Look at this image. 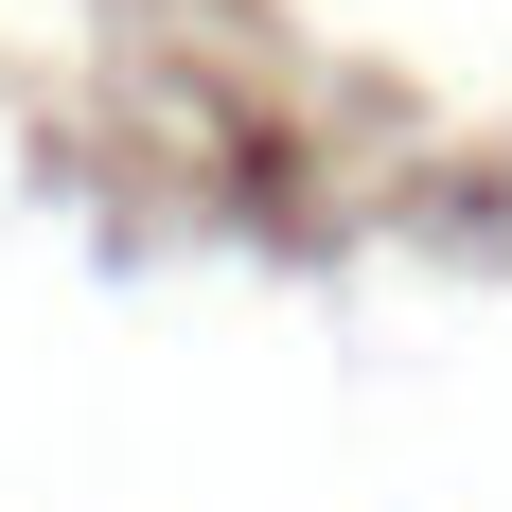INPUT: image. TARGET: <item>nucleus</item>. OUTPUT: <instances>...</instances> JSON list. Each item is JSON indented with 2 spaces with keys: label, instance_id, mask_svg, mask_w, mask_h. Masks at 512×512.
Segmentation results:
<instances>
[]
</instances>
